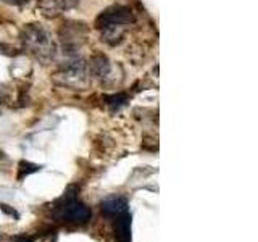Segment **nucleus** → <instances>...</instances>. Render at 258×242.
Segmentation results:
<instances>
[{"label":"nucleus","mask_w":258,"mask_h":242,"mask_svg":"<svg viewBox=\"0 0 258 242\" xmlns=\"http://www.w3.org/2000/svg\"><path fill=\"white\" fill-rule=\"evenodd\" d=\"M136 21V16L129 7L123 5H113L107 8L105 12L99 15V18L95 20V26L99 29L111 28V26H129Z\"/></svg>","instance_id":"4"},{"label":"nucleus","mask_w":258,"mask_h":242,"mask_svg":"<svg viewBox=\"0 0 258 242\" xmlns=\"http://www.w3.org/2000/svg\"><path fill=\"white\" fill-rule=\"evenodd\" d=\"M86 34H87V28L83 23H75L70 21L67 24H63L60 29V40L64 48H79L86 42Z\"/></svg>","instance_id":"5"},{"label":"nucleus","mask_w":258,"mask_h":242,"mask_svg":"<svg viewBox=\"0 0 258 242\" xmlns=\"http://www.w3.org/2000/svg\"><path fill=\"white\" fill-rule=\"evenodd\" d=\"M4 2L10 5H23V4H28L29 0H4Z\"/></svg>","instance_id":"12"},{"label":"nucleus","mask_w":258,"mask_h":242,"mask_svg":"<svg viewBox=\"0 0 258 242\" xmlns=\"http://www.w3.org/2000/svg\"><path fill=\"white\" fill-rule=\"evenodd\" d=\"M87 65L84 60H73L64 65L55 73V83L64 86V87H73V89H83L87 86Z\"/></svg>","instance_id":"2"},{"label":"nucleus","mask_w":258,"mask_h":242,"mask_svg":"<svg viewBox=\"0 0 258 242\" xmlns=\"http://www.w3.org/2000/svg\"><path fill=\"white\" fill-rule=\"evenodd\" d=\"M56 215H58L61 220L79 223V224L91 220V210H89L81 200H78L75 194H70V192L64 194V197L61 199V204L56 207Z\"/></svg>","instance_id":"3"},{"label":"nucleus","mask_w":258,"mask_h":242,"mask_svg":"<svg viewBox=\"0 0 258 242\" xmlns=\"http://www.w3.org/2000/svg\"><path fill=\"white\" fill-rule=\"evenodd\" d=\"M127 102V95L126 94H113L107 97V105L110 108H119Z\"/></svg>","instance_id":"10"},{"label":"nucleus","mask_w":258,"mask_h":242,"mask_svg":"<svg viewBox=\"0 0 258 242\" xmlns=\"http://www.w3.org/2000/svg\"><path fill=\"white\" fill-rule=\"evenodd\" d=\"M102 212L107 216H118L127 212V200L123 197H107L102 202Z\"/></svg>","instance_id":"7"},{"label":"nucleus","mask_w":258,"mask_h":242,"mask_svg":"<svg viewBox=\"0 0 258 242\" xmlns=\"http://www.w3.org/2000/svg\"><path fill=\"white\" fill-rule=\"evenodd\" d=\"M21 42L29 53L40 60L52 58L55 53L53 40L40 24H28L21 32Z\"/></svg>","instance_id":"1"},{"label":"nucleus","mask_w":258,"mask_h":242,"mask_svg":"<svg viewBox=\"0 0 258 242\" xmlns=\"http://www.w3.org/2000/svg\"><path fill=\"white\" fill-rule=\"evenodd\" d=\"M79 0H40L39 7L42 13L48 18H53V16L60 15L63 10H68L73 5H76Z\"/></svg>","instance_id":"6"},{"label":"nucleus","mask_w":258,"mask_h":242,"mask_svg":"<svg viewBox=\"0 0 258 242\" xmlns=\"http://www.w3.org/2000/svg\"><path fill=\"white\" fill-rule=\"evenodd\" d=\"M115 234L119 242L131 240V215L127 212L116 216L115 221Z\"/></svg>","instance_id":"9"},{"label":"nucleus","mask_w":258,"mask_h":242,"mask_svg":"<svg viewBox=\"0 0 258 242\" xmlns=\"http://www.w3.org/2000/svg\"><path fill=\"white\" fill-rule=\"evenodd\" d=\"M110 62L108 58L105 55L102 53H97L94 55L91 62H89L87 65V71H89V75H92L95 78H105V76H108V73H110Z\"/></svg>","instance_id":"8"},{"label":"nucleus","mask_w":258,"mask_h":242,"mask_svg":"<svg viewBox=\"0 0 258 242\" xmlns=\"http://www.w3.org/2000/svg\"><path fill=\"white\" fill-rule=\"evenodd\" d=\"M20 174H18V179H23L24 176H28L31 173H37L40 166L39 165H34V163H29V161H21L20 163Z\"/></svg>","instance_id":"11"}]
</instances>
